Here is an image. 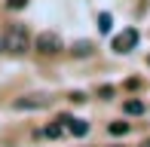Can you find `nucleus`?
<instances>
[{"label": "nucleus", "mask_w": 150, "mask_h": 147, "mask_svg": "<svg viewBox=\"0 0 150 147\" xmlns=\"http://www.w3.org/2000/svg\"><path fill=\"white\" fill-rule=\"evenodd\" d=\"M3 43H6V52L22 55V52L31 49V34H28L25 25H9V28L3 31Z\"/></svg>", "instance_id": "nucleus-1"}, {"label": "nucleus", "mask_w": 150, "mask_h": 147, "mask_svg": "<svg viewBox=\"0 0 150 147\" xmlns=\"http://www.w3.org/2000/svg\"><path fill=\"white\" fill-rule=\"evenodd\" d=\"M34 49L43 52V55H58L64 49V43H61V37L55 31H43V34H37V40H34Z\"/></svg>", "instance_id": "nucleus-2"}, {"label": "nucleus", "mask_w": 150, "mask_h": 147, "mask_svg": "<svg viewBox=\"0 0 150 147\" xmlns=\"http://www.w3.org/2000/svg\"><path fill=\"white\" fill-rule=\"evenodd\" d=\"M52 104V95H46V92H34V95H22L12 101V107L16 110H46Z\"/></svg>", "instance_id": "nucleus-3"}, {"label": "nucleus", "mask_w": 150, "mask_h": 147, "mask_svg": "<svg viewBox=\"0 0 150 147\" xmlns=\"http://www.w3.org/2000/svg\"><path fill=\"white\" fill-rule=\"evenodd\" d=\"M135 46H138V31L135 28H126L120 37H113V52H120V55L122 52H132Z\"/></svg>", "instance_id": "nucleus-4"}, {"label": "nucleus", "mask_w": 150, "mask_h": 147, "mask_svg": "<svg viewBox=\"0 0 150 147\" xmlns=\"http://www.w3.org/2000/svg\"><path fill=\"white\" fill-rule=\"evenodd\" d=\"M58 123H64V129L71 132L74 138H86V135H89V123H86V119H71V117H58Z\"/></svg>", "instance_id": "nucleus-5"}, {"label": "nucleus", "mask_w": 150, "mask_h": 147, "mask_svg": "<svg viewBox=\"0 0 150 147\" xmlns=\"http://www.w3.org/2000/svg\"><path fill=\"white\" fill-rule=\"evenodd\" d=\"M92 52H95V43H92V40H77V43L71 46V55L74 58H89Z\"/></svg>", "instance_id": "nucleus-6"}, {"label": "nucleus", "mask_w": 150, "mask_h": 147, "mask_svg": "<svg viewBox=\"0 0 150 147\" xmlns=\"http://www.w3.org/2000/svg\"><path fill=\"white\" fill-rule=\"evenodd\" d=\"M122 110H126L129 117H138V113H144V101H141V98H129V101L122 104Z\"/></svg>", "instance_id": "nucleus-7"}, {"label": "nucleus", "mask_w": 150, "mask_h": 147, "mask_svg": "<svg viewBox=\"0 0 150 147\" xmlns=\"http://www.w3.org/2000/svg\"><path fill=\"white\" fill-rule=\"evenodd\" d=\"M110 28H113L110 12H101V16H98V31H101V34H110Z\"/></svg>", "instance_id": "nucleus-8"}, {"label": "nucleus", "mask_w": 150, "mask_h": 147, "mask_svg": "<svg viewBox=\"0 0 150 147\" xmlns=\"http://www.w3.org/2000/svg\"><path fill=\"white\" fill-rule=\"evenodd\" d=\"M107 132H110V135H126V132H129V123H110Z\"/></svg>", "instance_id": "nucleus-9"}, {"label": "nucleus", "mask_w": 150, "mask_h": 147, "mask_svg": "<svg viewBox=\"0 0 150 147\" xmlns=\"http://www.w3.org/2000/svg\"><path fill=\"white\" fill-rule=\"evenodd\" d=\"M61 132H64V129H61L58 123H52V126H46V129H43V135H46V138H61Z\"/></svg>", "instance_id": "nucleus-10"}, {"label": "nucleus", "mask_w": 150, "mask_h": 147, "mask_svg": "<svg viewBox=\"0 0 150 147\" xmlns=\"http://www.w3.org/2000/svg\"><path fill=\"white\" fill-rule=\"evenodd\" d=\"M25 6H28V0H6V9H25Z\"/></svg>", "instance_id": "nucleus-11"}, {"label": "nucleus", "mask_w": 150, "mask_h": 147, "mask_svg": "<svg viewBox=\"0 0 150 147\" xmlns=\"http://www.w3.org/2000/svg\"><path fill=\"white\" fill-rule=\"evenodd\" d=\"M71 101H74V104H83V101H89V98H86L83 92H74V95H71Z\"/></svg>", "instance_id": "nucleus-12"}, {"label": "nucleus", "mask_w": 150, "mask_h": 147, "mask_svg": "<svg viewBox=\"0 0 150 147\" xmlns=\"http://www.w3.org/2000/svg\"><path fill=\"white\" fill-rule=\"evenodd\" d=\"M98 95H101V98H110V95H113V86H101Z\"/></svg>", "instance_id": "nucleus-13"}, {"label": "nucleus", "mask_w": 150, "mask_h": 147, "mask_svg": "<svg viewBox=\"0 0 150 147\" xmlns=\"http://www.w3.org/2000/svg\"><path fill=\"white\" fill-rule=\"evenodd\" d=\"M0 52H6V43H3V34H0Z\"/></svg>", "instance_id": "nucleus-14"}, {"label": "nucleus", "mask_w": 150, "mask_h": 147, "mask_svg": "<svg viewBox=\"0 0 150 147\" xmlns=\"http://www.w3.org/2000/svg\"><path fill=\"white\" fill-rule=\"evenodd\" d=\"M141 147H150V141H144V144H141Z\"/></svg>", "instance_id": "nucleus-15"}]
</instances>
